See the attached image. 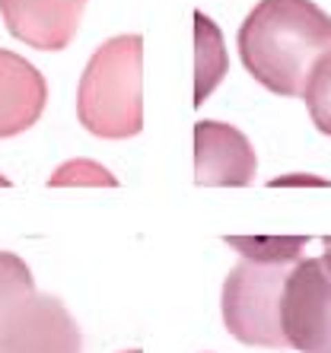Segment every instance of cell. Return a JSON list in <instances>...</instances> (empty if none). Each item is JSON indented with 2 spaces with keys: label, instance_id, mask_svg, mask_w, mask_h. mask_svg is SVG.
Segmentation results:
<instances>
[{
  "label": "cell",
  "instance_id": "1",
  "mask_svg": "<svg viewBox=\"0 0 331 353\" xmlns=\"http://www.w3.org/2000/svg\"><path fill=\"white\" fill-rule=\"evenodd\" d=\"M331 54V17L312 0H261L239 29V58L265 90L303 96Z\"/></svg>",
  "mask_w": 331,
  "mask_h": 353
},
{
  "label": "cell",
  "instance_id": "2",
  "mask_svg": "<svg viewBox=\"0 0 331 353\" xmlns=\"http://www.w3.org/2000/svg\"><path fill=\"white\" fill-rule=\"evenodd\" d=\"M141 35H115L96 48L77 90V118L90 134L102 140L141 134Z\"/></svg>",
  "mask_w": 331,
  "mask_h": 353
},
{
  "label": "cell",
  "instance_id": "3",
  "mask_svg": "<svg viewBox=\"0 0 331 353\" xmlns=\"http://www.w3.org/2000/svg\"><path fill=\"white\" fill-rule=\"evenodd\" d=\"M293 264L248 261L230 271L223 283V325L236 341L248 347H287L281 328V296Z\"/></svg>",
  "mask_w": 331,
  "mask_h": 353
},
{
  "label": "cell",
  "instance_id": "4",
  "mask_svg": "<svg viewBox=\"0 0 331 353\" xmlns=\"http://www.w3.org/2000/svg\"><path fill=\"white\" fill-rule=\"evenodd\" d=\"M281 328L297 353H331V252L299 258L281 296Z\"/></svg>",
  "mask_w": 331,
  "mask_h": 353
},
{
  "label": "cell",
  "instance_id": "5",
  "mask_svg": "<svg viewBox=\"0 0 331 353\" xmlns=\"http://www.w3.org/2000/svg\"><path fill=\"white\" fill-rule=\"evenodd\" d=\"M0 353H83V334L51 293H29L0 321Z\"/></svg>",
  "mask_w": 331,
  "mask_h": 353
},
{
  "label": "cell",
  "instance_id": "6",
  "mask_svg": "<svg viewBox=\"0 0 331 353\" xmlns=\"http://www.w3.org/2000/svg\"><path fill=\"white\" fill-rule=\"evenodd\" d=\"M255 150L248 137L226 121L194 124V181L198 185H248L255 179Z\"/></svg>",
  "mask_w": 331,
  "mask_h": 353
},
{
  "label": "cell",
  "instance_id": "7",
  "mask_svg": "<svg viewBox=\"0 0 331 353\" xmlns=\"http://www.w3.org/2000/svg\"><path fill=\"white\" fill-rule=\"evenodd\" d=\"M86 0H0V17L13 39L39 51H61L77 35Z\"/></svg>",
  "mask_w": 331,
  "mask_h": 353
},
{
  "label": "cell",
  "instance_id": "8",
  "mask_svg": "<svg viewBox=\"0 0 331 353\" xmlns=\"http://www.w3.org/2000/svg\"><path fill=\"white\" fill-rule=\"evenodd\" d=\"M48 102V83L39 67L0 48V140L39 124Z\"/></svg>",
  "mask_w": 331,
  "mask_h": 353
},
{
  "label": "cell",
  "instance_id": "9",
  "mask_svg": "<svg viewBox=\"0 0 331 353\" xmlns=\"http://www.w3.org/2000/svg\"><path fill=\"white\" fill-rule=\"evenodd\" d=\"M230 58H226L223 32L217 23L194 13V105H204L207 96L223 83Z\"/></svg>",
  "mask_w": 331,
  "mask_h": 353
},
{
  "label": "cell",
  "instance_id": "10",
  "mask_svg": "<svg viewBox=\"0 0 331 353\" xmlns=\"http://www.w3.org/2000/svg\"><path fill=\"white\" fill-rule=\"evenodd\" d=\"M309 239L306 236H226V245H232L248 261H277V264H297L303 258Z\"/></svg>",
  "mask_w": 331,
  "mask_h": 353
},
{
  "label": "cell",
  "instance_id": "11",
  "mask_svg": "<svg viewBox=\"0 0 331 353\" xmlns=\"http://www.w3.org/2000/svg\"><path fill=\"white\" fill-rule=\"evenodd\" d=\"M29 293H35L29 264L19 255H13V252H0V321Z\"/></svg>",
  "mask_w": 331,
  "mask_h": 353
},
{
  "label": "cell",
  "instance_id": "12",
  "mask_svg": "<svg viewBox=\"0 0 331 353\" xmlns=\"http://www.w3.org/2000/svg\"><path fill=\"white\" fill-rule=\"evenodd\" d=\"M303 99H306V108H309V115H312V124L322 134L331 137V54L319 61V67L312 70Z\"/></svg>",
  "mask_w": 331,
  "mask_h": 353
},
{
  "label": "cell",
  "instance_id": "13",
  "mask_svg": "<svg viewBox=\"0 0 331 353\" xmlns=\"http://www.w3.org/2000/svg\"><path fill=\"white\" fill-rule=\"evenodd\" d=\"M51 188H61V185H118V179L108 169H102L99 163H90V159H70V163L58 165L54 175L48 179Z\"/></svg>",
  "mask_w": 331,
  "mask_h": 353
},
{
  "label": "cell",
  "instance_id": "14",
  "mask_svg": "<svg viewBox=\"0 0 331 353\" xmlns=\"http://www.w3.org/2000/svg\"><path fill=\"white\" fill-rule=\"evenodd\" d=\"M325 248H328V252H331V236H328V239H325Z\"/></svg>",
  "mask_w": 331,
  "mask_h": 353
},
{
  "label": "cell",
  "instance_id": "15",
  "mask_svg": "<svg viewBox=\"0 0 331 353\" xmlns=\"http://www.w3.org/2000/svg\"><path fill=\"white\" fill-rule=\"evenodd\" d=\"M3 185H7V179H3V175H0V188H3Z\"/></svg>",
  "mask_w": 331,
  "mask_h": 353
},
{
  "label": "cell",
  "instance_id": "16",
  "mask_svg": "<svg viewBox=\"0 0 331 353\" xmlns=\"http://www.w3.org/2000/svg\"><path fill=\"white\" fill-rule=\"evenodd\" d=\"M121 353H141V350H121Z\"/></svg>",
  "mask_w": 331,
  "mask_h": 353
}]
</instances>
